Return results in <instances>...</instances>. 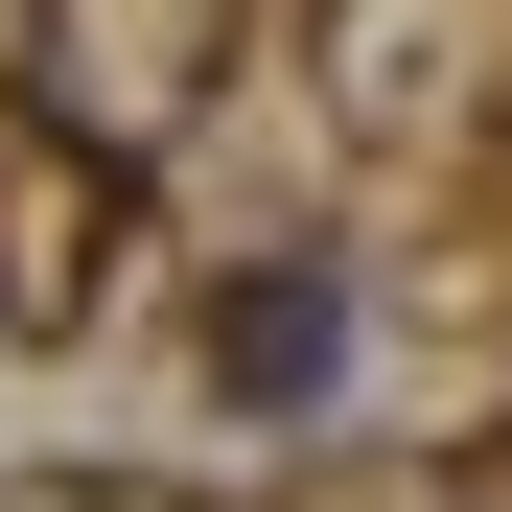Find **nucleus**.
Returning <instances> with one entry per match:
<instances>
[{"instance_id":"obj_1","label":"nucleus","mask_w":512,"mask_h":512,"mask_svg":"<svg viewBox=\"0 0 512 512\" xmlns=\"http://www.w3.org/2000/svg\"><path fill=\"white\" fill-rule=\"evenodd\" d=\"M210 373L256 419H326V396H350V280H326V256H256V280L210 303Z\"/></svg>"}]
</instances>
